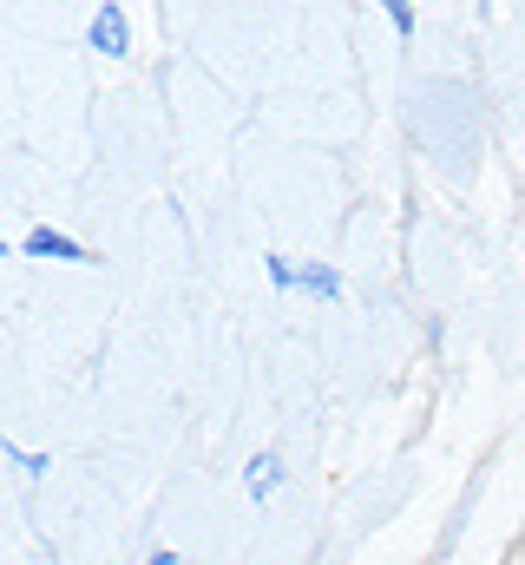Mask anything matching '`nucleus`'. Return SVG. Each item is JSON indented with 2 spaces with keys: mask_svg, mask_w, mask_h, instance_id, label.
Listing matches in <instances>:
<instances>
[{
  "mask_svg": "<svg viewBox=\"0 0 525 565\" xmlns=\"http://www.w3.org/2000/svg\"><path fill=\"white\" fill-rule=\"evenodd\" d=\"M93 40H99V53H126V20H119V13H106Z\"/></svg>",
  "mask_w": 525,
  "mask_h": 565,
  "instance_id": "obj_1",
  "label": "nucleus"
},
{
  "mask_svg": "<svg viewBox=\"0 0 525 565\" xmlns=\"http://www.w3.org/2000/svg\"><path fill=\"white\" fill-rule=\"evenodd\" d=\"M26 250H33V257H79V250H73V244H60L53 231H40V237H26Z\"/></svg>",
  "mask_w": 525,
  "mask_h": 565,
  "instance_id": "obj_2",
  "label": "nucleus"
},
{
  "mask_svg": "<svg viewBox=\"0 0 525 565\" xmlns=\"http://www.w3.org/2000/svg\"><path fill=\"white\" fill-rule=\"evenodd\" d=\"M276 473H282V467H276L269 454H262L257 467H250V493H257V500H262V493H269V480H276Z\"/></svg>",
  "mask_w": 525,
  "mask_h": 565,
  "instance_id": "obj_3",
  "label": "nucleus"
},
{
  "mask_svg": "<svg viewBox=\"0 0 525 565\" xmlns=\"http://www.w3.org/2000/svg\"><path fill=\"white\" fill-rule=\"evenodd\" d=\"M151 565H171V553H158V559H151Z\"/></svg>",
  "mask_w": 525,
  "mask_h": 565,
  "instance_id": "obj_4",
  "label": "nucleus"
}]
</instances>
